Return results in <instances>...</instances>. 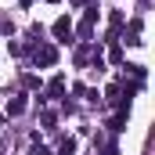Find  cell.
Masks as SVG:
<instances>
[{"label":"cell","mask_w":155,"mask_h":155,"mask_svg":"<svg viewBox=\"0 0 155 155\" xmlns=\"http://www.w3.org/2000/svg\"><path fill=\"white\" fill-rule=\"evenodd\" d=\"M54 36H58V43H72V22H69L65 15L54 22Z\"/></svg>","instance_id":"6da1fadb"},{"label":"cell","mask_w":155,"mask_h":155,"mask_svg":"<svg viewBox=\"0 0 155 155\" xmlns=\"http://www.w3.org/2000/svg\"><path fill=\"white\" fill-rule=\"evenodd\" d=\"M54 61H58V51H54L51 43L36 47V65H54Z\"/></svg>","instance_id":"7a4b0ae2"},{"label":"cell","mask_w":155,"mask_h":155,"mask_svg":"<svg viewBox=\"0 0 155 155\" xmlns=\"http://www.w3.org/2000/svg\"><path fill=\"white\" fill-rule=\"evenodd\" d=\"M61 90H65V79H61V76H54V79H51V87H47V101L61 97Z\"/></svg>","instance_id":"3957f363"},{"label":"cell","mask_w":155,"mask_h":155,"mask_svg":"<svg viewBox=\"0 0 155 155\" xmlns=\"http://www.w3.org/2000/svg\"><path fill=\"white\" fill-rule=\"evenodd\" d=\"M123 126H126V112H119V116L112 119V123H108V130H112V134H119Z\"/></svg>","instance_id":"277c9868"},{"label":"cell","mask_w":155,"mask_h":155,"mask_svg":"<svg viewBox=\"0 0 155 155\" xmlns=\"http://www.w3.org/2000/svg\"><path fill=\"white\" fill-rule=\"evenodd\" d=\"M22 108H25V101H22V97H15V101H11V105H7V112H11V116H18V112H22Z\"/></svg>","instance_id":"5b68a950"},{"label":"cell","mask_w":155,"mask_h":155,"mask_svg":"<svg viewBox=\"0 0 155 155\" xmlns=\"http://www.w3.org/2000/svg\"><path fill=\"white\" fill-rule=\"evenodd\" d=\"M36 155H51V148H36Z\"/></svg>","instance_id":"8992f818"}]
</instances>
